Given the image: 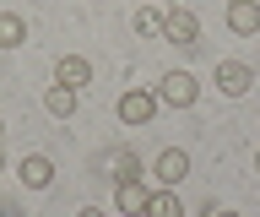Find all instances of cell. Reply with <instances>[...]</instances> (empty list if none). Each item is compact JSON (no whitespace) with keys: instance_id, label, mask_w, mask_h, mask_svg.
<instances>
[{"instance_id":"1","label":"cell","mask_w":260,"mask_h":217,"mask_svg":"<svg viewBox=\"0 0 260 217\" xmlns=\"http://www.w3.org/2000/svg\"><path fill=\"white\" fill-rule=\"evenodd\" d=\"M195 98H201V87H195L190 71H168L157 82V103H168V109H190Z\"/></svg>"},{"instance_id":"2","label":"cell","mask_w":260,"mask_h":217,"mask_svg":"<svg viewBox=\"0 0 260 217\" xmlns=\"http://www.w3.org/2000/svg\"><path fill=\"white\" fill-rule=\"evenodd\" d=\"M162 33H168V44H179V49H195V38H201V22H195V11L174 6V11L162 17Z\"/></svg>"},{"instance_id":"3","label":"cell","mask_w":260,"mask_h":217,"mask_svg":"<svg viewBox=\"0 0 260 217\" xmlns=\"http://www.w3.org/2000/svg\"><path fill=\"white\" fill-rule=\"evenodd\" d=\"M255 87V71L244 66V60H217V92H228V98H244Z\"/></svg>"},{"instance_id":"4","label":"cell","mask_w":260,"mask_h":217,"mask_svg":"<svg viewBox=\"0 0 260 217\" xmlns=\"http://www.w3.org/2000/svg\"><path fill=\"white\" fill-rule=\"evenodd\" d=\"M114 109H119V119H125V125H146V119L157 114V92H146V87H130L125 98L114 103Z\"/></svg>"},{"instance_id":"5","label":"cell","mask_w":260,"mask_h":217,"mask_svg":"<svg viewBox=\"0 0 260 217\" xmlns=\"http://www.w3.org/2000/svg\"><path fill=\"white\" fill-rule=\"evenodd\" d=\"M228 33H260V0H228Z\"/></svg>"},{"instance_id":"6","label":"cell","mask_w":260,"mask_h":217,"mask_svg":"<svg viewBox=\"0 0 260 217\" xmlns=\"http://www.w3.org/2000/svg\"><path fill=\"white\" fill-rule=\"evenodd\" d=\"M146 196H152V190H146L141 179H119V184H114V206H119V212H130V217L146 212Z\"/></svg>"},{"instance_id":"7","label":"cell","mask_w":260,"mask_h":217,"mask_svg":"<svg viewBox=\"0 0 260 217\" xmlns=\"http://www.w3.org/2000/svg\"><path fill=\"white\" fill-rule=\"evenodd\" d=\"M184 174H190V152H184V147H168V152H157V179L168 184V190H174V184L184 179Z\"/></svg>"},{"instance_id":"8","label":"cell","mask_w":260,"mask_h":217,"mask_svg":"<svg viewBox=\"0 0 260 217\" xmlns=\"http://www.w3.org/2000/svg\"><path fill=\"white\" fill-rule=\"evenodd\" d=\"M54 82H65V87H87V82H92V66H87V54H60V66H54Z\"/></svg>"},{"instance_id":"9","label":"cell","mask_w":260,"mask_h":217,"mask_svg":"<svg viewBox=\"0 0 260 217\" xmlns=\"http://www.w3.org/2000/svg\"><path fill=\"white\" fill-rule=\"evenodd\" d=\"M16 174H22V184H27V190H49V179H54V163H49L44 152H32V158H22V168H16Z\"/></svg>"},{"instance_id":"10","label":"cell","mask_w":260,"mask_h":217,"mask_svg":"<svg viewBox=\"0 0 260 217\" xmlns=\"http://www.w3.org/2000/svg\"><path fill=\"white\" fill-rule=\"evenodd\" d=\"M44 103H49V114H54V119H71V114H76V87L54 82V87L44 92Z\"/></svg>"},{"instance_id":"11","label":"cell","mask_w":260,"mask_h":217,"mask_svg":"<svg viewBox=\"0 0 260 217\" xmlns=\"http://www.w3.org/2000/svg\"><path fill=\"white\" fill-rule=\"evenodd\" d=\"M141 217H184V206H179V196L162 184V190H152V196H146V212H141Z\"/></svg>"},{"instance_id":"12","label":"cell","mask_w":260,"mask_h":217,"mask_svg":"<svg viewBox=\"0 0 260 217\" xmlns=\"http://www.w3.org/2000/svg\"><path fill=\"white\" fill-rule=\"evenodd\" d=\"M27 38V22L16 17V11H0V49H16Z\"/></svg>"},{"instance_id":"13","label":"cell","mask_w":260,"mask_h":217,"mask_svg":"<svg viewBox=\"0 0 260 217\" xmlns=\"http://www.w3.org/2000/svg\"><path fill=\"white\" fill-rule=\"evenodd\" d=\"M109 168H114V174H109L114 184H119V179H136V174H141V163H136V152H109Z\"/></svg>"},{"instance_id":"14","label":"cell","mask_w":260,"mask_h":217,"mask_svg":"<svg viewBox=\"0 0 260 217\" xmlns=\"http://www.w3.org/2000/svg\"><path fill=\"white\" fill-rule=\"evenodd\" d=\"M136 33H141V38L162 33V11H157V6H141V11H136Z\"/></svg>"},{"instance_id":"15","label":"cell","mask_w":260,"mask_h":217,"mask_svg":"<svg viewBox=\"0 0 260 217\" xmlns=\"http://www.w3.org/2000/svg\"><path fill=\"white\" fill-rule=\"evenodd\" d=\"M76 217H103V212H98V206H81V212H76Z\"/></svg>"},{"instance_id":"16","label":"cell","mask_w":260,"mask_h":217,"mask_svg":"<svg viewBox=\"0 0 260 217\" xmlns=\"http://www.w3.org/2000/svg\"><path fill=\"white\" fill-rule=\"evenodd\" d=\"M206 217H239V212H217V206H211V212H206Z\"/></svg>"},{"instance_id":"17","label":"cell","mask_w":260,"mask_h":217,"mask_svg":"<svg viewBox=\"0 0 260 217\" xmlns=\"http://www.w3.org/2000/svg\"><path fill=\"white\" fill-rule=\"evenodd\" d=\"M0 174H6V152H0Z\"/></svg>"},{"instance_id":"18","label":"cell","mask_w":260,"mask_h":217,"mask_svg":"<svg viewBox=\"0 0 260 217\" xmlns=\"http://www.w3.org/2000/svg\"><path fill=\"white\" fill-rule=\"evenodd\" d=\"M255 174H260V152H255Z\"/></svg>"},{"instance_id":"19","label":"cell","mask_w":260,"mask_h":217,"mask_svg":"<svg viewBox=\"0 0 260 217\" xmlns=\"http://www.w3.org/2000/svg\"><path fill=\"white\" fill-rule=\"evenodd\" d=\"M0 136H6V125H0Z\"/></svg>"}]
</instances>
